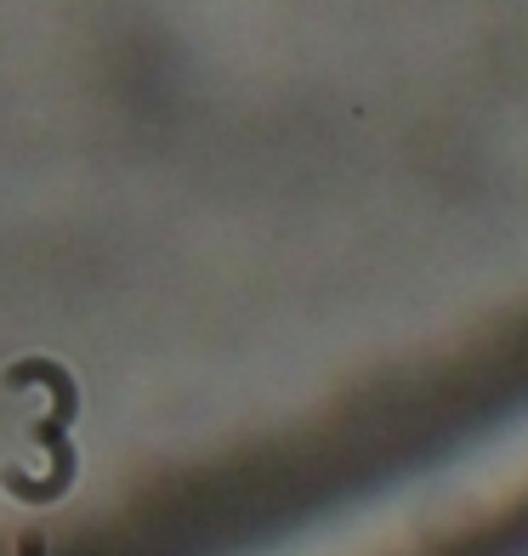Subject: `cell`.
I'll return each instance as SVG.
<instances>
[{"label":"cell","mask_w":528,"mask_h":556,"mask_svg":"<svg viewBox=\"0 0 528 556\" xmlns=\"http://www.w3.org/2000/svg\"><path fill=\"white\" fill-rule=\"evenodd\" d=\"M17 556H46V545H40V540H23V545H17Z\"/></svg>","instance_id":"obj_1"}]
</instances>
